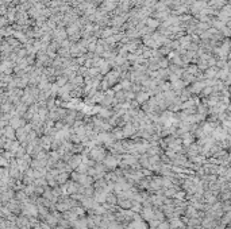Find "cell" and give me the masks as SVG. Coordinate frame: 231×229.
I'll return each instance as SVG.
<instances>
[{"label": "cell", "instance_id": "cell-3", "mask_svg": "<svg viewBox=\"0 0 231 229\" xmlns=\"http://www.w3.org/2000/svg\"><path fill=\"white\" fill-rule=\"evenodd\" d=\"M81 162H82V156L81 155H72L70 159L68 160V166H69V169H76Z\"/></svg>", "mask_w": 231, "mask_h": 229}, {"label": "cell", "instance_id": "cell-7", "mask_svg": "<svg viewBox=\"0 0 231 229\" xmlns=\"http://www.w3.org/2000/svg\"><path fill=\"white\" fill-rule=\"evenodd\" d=\"M169 228H170V226H169V222H165V221H161L157 226V229H169Z\"/></svg>", "mask_w": 231, "mask_h": 229}, {"label": "cell", "instance_id": "cell-5", "mask_svg": "<svg viewBox=\"0 0 231 229\" xmlns=\"http://www.w3.org/2000/svg\"><path fill=\"white\" fill-rule=\"evenodd\" d=\"M106 198H107V193H104V191H101V190L95 191V201L98 202V204H104V202H106Z\"/></svg>", "mask_w": 231, "mask_h": 229}, {"label": "cell", "instance_id": "cell-2", "mask_svg": "<svg viewBox=\"0 0 231 229\" xmlns=\"http://www.w3.org/2000/svg\"><path fill=\"white\" fill-rule=\"evenodd\" d=\"M120 162V158H116V156H106L103 160V164L106 169H115V167L119 164Z\"/></svg>", "mask_w": 231, "mask_h": 229}, {"label": "cell", "instance_id": "cell-4", "mask_svg": "<svg viewBox=\"0 0 231 229\" xmlns=\"http://www.w3.org/2000/svg\"><path fill=\"white\" fill-rule=\"evenodd\" d=\"M146 228H147V225L139 217L136 218L135 221L130 222V224H128V226H127V229H146Z\"/></svg>", "mask_w": 231, "mask_h": 229}, {"label": "cell", "instance_id": "cell-6", "mask_svg": "<svg viewBox=\"0 0 231 229\" xmlns=\"http://www.w3.org/2000/svg\"><path fill=\"white\" fill-rule=\"evenodd\" d=\"M68 177H69L68 172H60V174L56 177V179H57V185H64V183L68 181Z\"/></svg>", "mask_w": 231, "mask_h": 229}, {"label": "cell", "instance_id": "cell-1", "mask_svg": "<svg viewBox=\"0 0 231 229\" xmlns=\"http://www.w3.org/2000/svg\"><path fill=\"white\" fill-rule=\"evenodd\" d=\"M89 154H91V158L93 159L95 162H103L104 158L107 156L106 151H104V148L101 147H93L89 150Z\"/></svg>", "mask_w": 231, "mask_h": 229}]
</instances>
